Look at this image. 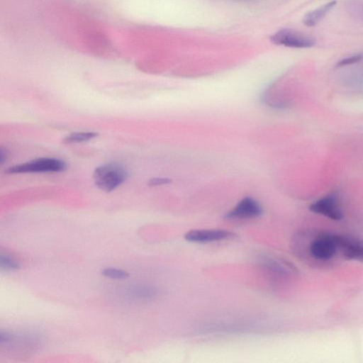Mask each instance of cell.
I'll list each match as a JSON object with an SVG mask.
<instances>
[{"mask_svg": "<svg viewBox=\"0 0 363 363\" xmlns=\"http://www.w3.org/2000/svg\"><path fill=\"white\" fill-rule=\"evenodd\" d=\"M93 177L99 189L111 191L126 180L128 172L119 164L108 163L96 168Z\"/></svg>", "mask_w": 363, "mask_h": 363, "instance_id": "6da1fadb", "label": "cell"}, {"mask_svg": "<svg viewBox=\"0 0 363 363\" xmlns=\"http://www.w3.org/2000/svg\"><path fill=\"white\" fill-rule=\"evenodd\" d=\"M67 164L56 158H39L26 163L15 165L6 169L7 174L58 172L65 170Z\"/></svg>", "mask_w": 363, "mask_h": 363, "instance_id": "7a4b0ae2", "label": "cell"}, {"mask_svg": "<svg viewBox=\"0 0 363 363\" xmlns=\"http://www.w3.org/2000/svg\"><path fill=\"white\" fill-rule=\"evenodd\" d=\"M340 236L334 234H320L310 243L309 252L313 259L326 261L340 250Z\"/></svg>", "mask_w": 363, "mask_h": 363, "instance_id": "3957f363", "label": "cell"}, {"mask_svg": "<svg viewBox=\"0 0 363 363\" xmlns=\"http://www.w3.org/2000/svg\"><path fill=\"white\" fill-rule=\"evenodd\" d=\"M270 40L275 45L295 48L313 47L315 40L305 33L291 28H282L274 33Z\"/></svg>", "mask_w": 363, "mask_h": 363, "instance_id": "277c9868", "label": "cell"}, {"mask_svg": "<svg viewBox=\"0 0 363 363\" xmlns=\"http://www.w3.org/2000/svg\"><path fill=\"white\" fill-rule=\"evenodd\" d=\"M310 210L335 220H339L343 217L342 209L334 194L328 195L315 201L310 206Z\"/></svg>", "mask_w": 363, "mask_h": 363, "instance_id": "5b68a950", "label": "cell"}, {"mask_svg": "<svg viewBox=\"0 0 363 363\" xmlns=\"http://www.w3.org/2000/svg\"><path fill=\"white\" fill-rule=\"evenodd\" d=\"M262 213L260 204L254 199L246 197L242 199L226 216L228 218H251L260 216Z\"/></svg>", "mask_w": 363, "mask_h": 363, "instance_id": "8992f818", "label": "cell"}, {"mask_svg": "<svg viewBox=\"0 0 363 363\" xmlns=\"http://www.w3.org/2000/svg\"><path fill=\"white\" fill-rule=\"evenodd\" d=\"M233 236V233L225 230H194L186 234L185 239L191 242H206L227 239Z\"/></svg>", "mask_w": 363, "mask_h": 363, "instance_id": "52a82bcc", "label": "cell"}, {"mask_svg": "<svg viewBox=\"0 0 363 363\" xmlns=\"http://www.w3.org/2000/svg\"><path fill=\"white\" fill-rule=\"evenodd\" d=\"M340 251L347 259L363 262V240L340 235Z\"/></svg>", "mask_w": 363, "mask_h": 363, "instance_id": "ba28073f", "label": "cell"}, {"mask_svg": "<svg viewBox=\"0 0 363 363\" xmlns=\"http://www.w3.org/2000/svg\"><path fill=\"white\" fill-rule=\"evenodd\" d=\"M335 4V1H331L308 12L303 18L304 25L308 27L315 26L332 10Z\"/></svg>", "mask_w": 363, "mask_h": 363, "instance_id": "9c48e42d", "label": "cell"}, {"mask_svg": "<svg viewBox=\"0 0 363 363\" xmlns=\"http://www.w3.org/2000/svg\"><path fill=\"white\" fill-rule=\"evenodd\" d=\"M97 135L96 133L93 132H79L73 133L64 139L65 143H81L89 140Z\"/></svg>", "mask_w": 363, "mask_h": 363, "instance_id": "30bf717a", "label": "cell"}, {"mask_svg": "<svg viewBox=\"0 0 363 363\" xmlns=\"http://www.w3.org/2000/svg\"><path fill=\"white\" fill-rule=\"evenodd\" d=\"M101 274L104 277L114 279H124L129 277L128 272L113 268L104 269L101 271Z\"/></svg>", "mask_w": 363, "mask_h": 363, "instance_id": "8fae6325", "label": "cell"}, {"mask_svg": "<svg viewBox=\"0 0 363 363\" xmlns=\"http://www.w3.org/2000/svg\"><path fill=\"white\" fill-rule=\"evenodd\" d=\"M132 296L139 298H148L156 294L155 289L148 286H140L132 290Z\"/></svg>", "mask_w": 363, "mask_h": 363, "instance_id": "7c38bea8", "label": "cell"}, {"mask_svg": "<svg viewBox=\"0 0 363 363\" xmlns=\"http://www.w3.org/2000/svg\"><path fill=\"white\" fill-rule=\"evenodd\" d=\"M0 267L1 269L7 270H14L19 268V264L6 256L0 257Z\"/></svg>", "mask_w": 363, "mask_h": 363, "instance_id": "4fadbf2b", "label": "cell"}, {"mask_svg": "<svg viewBox=\"0 0 363 363\" xmlns=\"http://www.w3.org/2000/svg\"><path fill=\"white\" fill-rule=\"evenodd\" d=\"M362 59H363L362 54L354 55H352V56H350V57H348L341 60L340 61H339L337 63L336 67H344L346 65H350L358 62L361 61Z\"/></svg>", "mask_w": 363, "mask_h": 363, "instance_id": "5bb4252c", "label": "cell"}, {"mask_svg": "<svg viewBox=\"0 0 363 363\" xmlns=\"http://www.w3.org/2000/svg\"><path fill=\"white\" fill-rule=\"evenodd\" d=\"M170 182V179L167 178H154L151 179L148 184L150 186H156L160 184H165Z\"/></svg>", "mask_w": 363, "mask_h": 363, "instance_id": "9a60e30c", "label": "cell"}]
</instances>
